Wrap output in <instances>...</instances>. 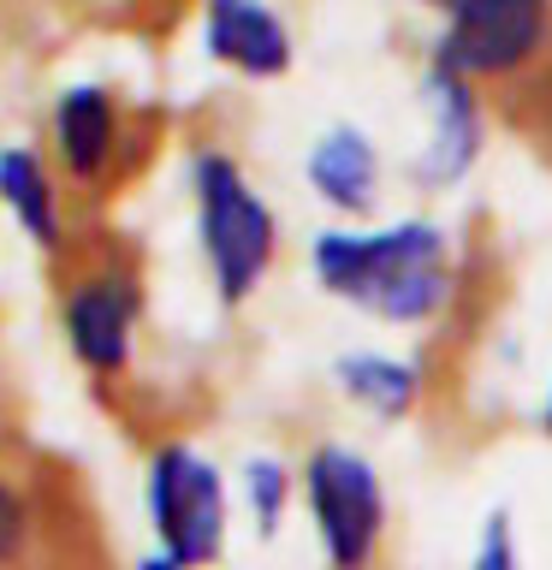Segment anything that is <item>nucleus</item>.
Returning <instances> with one entry per match:
<instances>
[{"label":"nucleus","instance_id":"obj_1","mask_svg":"<svg viewBox=\"0 0 552 570\" xmlns=\"http://www.w3.org/2000/svg\"><path fill=\"white\" fill-rule=\"evenodd\" d=\"M315 274L333 297H351L386 321H427L445 303V244L422 220L392 232H321Z\"/></svg>","mask_w":552,"mask_h":570},{"label":"nucleus","instance_id":"obj_2","mask_svg":"<svg viewBox=\"0 0 552 570\" xmlns=\"http://www.w3.org/2000/svg\"><path fill=\"white\" fill-rule=\"evenodd\" d=\"M196 214H203V249L226 303H244L274 262V214L226 155H196Z\"/></svg>","mask_w":552,"mask_h":570},{"label":"nucleus","instance_id":"obj_3","mask_svg":"<svg viewBox=\"0 0 552 570\" xmlns=\"http://www.w3.org/2000/svg\"><path fill=\"white\" fill-rule=\"evenodd\" d=\"M149 517L160 534V559H172L178 570L220 559V541H226L220 470L190 445H160L149 463Z\"/></svg>","mask_w":552,"mask_h":570},{"label":"nucleus","instance_id":"obj_4","mask_svg":"<svg viewBox=\"0 0 552 570\" xmlns=\"http://www.w3.org/2000/svg\"><path fill=\"white\" fill-rule=\"evenodd\" d=\"M303 488H309V511L333 570H363L374 547H381V523H386V499L374 470L345 445H321L309 470H303Z\"/></svg>","mask_w":552,"mask_h":570},{"label":"nucleus","instance_id":"obj_5","mask_svg":"<svg viewBox=\"0 0 552 570\" xmlns=\"http://www.w3.org/2000/svg\"><path fill=\"white\" fill-rule=\"evenodd\" d=\"M546 0H452V24L440 36V71L452 78H505L529 66L546 42Z\"/></svg>","mask_w":552,"mask_h":570},{"label":"nucleus","instance_id":"obj_6","mask_svg":"<svg viewBox=\"0 0 552 570\" xmlns=\"http://www.w3.org/2000/svg\"><path fill=\"white\" fill-rule=\"evenodd\" d=\"M131 327H137V285L131 274L96 267V274L71 279L66 292V338L78 351L83 368L96 374H119L131 356Z\"/></svg>","mask_w":552,"mask_h":570},{"label":"nucleus","instance_id":"obj_7","mask_svg":"<svg viewBox=\"0 0 552 570\" xmlns=\"http://www.w3.org/2000/svg\"><path fill=\"white\" fill-rule=\"evenodd\" d=\"M208 53L249 78H279L292 66V36L262 0H208Z\"/></svg>","mask_w":552,"mask_h":570},{"label":"nucleus","instance_id":"obj_8","mask_svg":"<svg viewBox=\"0 0 552 570\" xmlns=\"http://www.w3.org/2000/svg\"><path fill=\"white\" fill-rule=\"evenodd\" d=\"M53 142H60V167L78 185H96L119 149V114L107 101V89H89V83L66 89L60 107H53Z\"/></svg>","mask_w":552,"mask_h":570},{"label":"nucleus","instance_id":"obj_9","mask_svg":"<svg viewBox=\"0 0 552 570\" xmlns=\"http://www.w3.org/2000/svg\"><path fill=\"white\" fill-rule=\"evenodd\" d=\"M427 96H434V142L422 155V178L427 185H452V178L475 160V142H481V107L470 96V83L452 78V71L434 66L427 78Z\"/></svg>","mask_w":552,"mask_h":570},{"label":"nucleus","instance_id":"obj_10","mask_svg":"<svg viewBox=\"0 0 552 570\" xmlns=\"http://www.w3.org/2000/svg\"><path fill=\"white\" fill-rule=\"evenodd\" d=\"M374 173H381L374 142L363 131H351V125L327 131L315 142V155H309V185L327 196L333 208H345V214H363L374 203Z\"/></svg>","mask_w":552,"mask_h":570},{"label":"nucleus","instance_id":"obj_11","mask_svg":"<svg viewBox=\"0 0 552 570\" xmlns=\"http://www.w3.org/2000/svg\"><path fill=\"white\" fill-rule=\"evenodd\" d=\"M0 196L12 203V214L30 226L36 244H60V190L42 173V160L30 149H0Z\"/></svg>","mask_w":552,"mask_h":570},{"label":"nucleus","instance_id":"obj_12","mask_svg":"<svg viewBox=\"0 0 552 570\" xmlns=\"http://www.w3.org/2000/svg\"><path fill=\"white\" fill-rule=\"evenodd\" d=\"M338 381H345L351 399H363L374 416H404L416 404V368L392 363V356H345L338 363Z\"/></svg>","mask_w":552,"mask_h":570},{"label":"nucleus","instance_id":"obj_13","mask_svg":"<svg viewBox=\"0 0 552 570\" xmlns=\"http://www.w3.org/2000/svg\"><path fill=\"white\" fill-rule=\"evenodd\" d=\"M30 541H36V505L24 499V488L0 481V570H18L30 559Z\"/></svg>","mask_w":552,"mask_h":570},{"label":"nucleus","instance_id":"obj_14","mask_svg":"<svg viewBox=\"0 0 552 570\" xmlns=\"http://www.w3.org/2000/svg\"><path fill=\"white\" fill-rule=\"evenodd\" d=\"M249 505H256L262 517V529H274L279 523V505H285V470L279 463H249Z\"/></svg>","mask_w":552,"mask_h":570},{"label":"nucleus","instance_id":"obj_15","mask_svg":"<svg viewBox=\"0 0 552 570\" xmlns=\"http://www.w3.org/2000/svg\"><path fill=\"white\" fill-rule=\"evenodd\" d=\"M470 570H523L505 517H487V534H481V547H475V564H470Z\"/></svg>","mask_w":552,"mask_h":570},{"label":"nucleus","instance_id":"obj_16","mask_svg":"<svg viewBox=\"0 0 552 570\" xmlns=\"http://www.w3.org/2000/svg\"><path fill=\"white\" fill-rule=\"evenodd\" d=\"M114 7H119V12H131V7H155V12H172L178 0H114Z\"/></svg>","mask_w":552,"mask_h":570},{"label":"nucleus","instance_id":"obj_17","mask_svg":"<svg viewBox=\"0 0 552 570\" xmlns=\"http://www.w3.org/2000/svg\"><path fill=\"white\" fill-rule=\"evenodd\" d=\"M142 570H178L172 559H149V564H142Z\"/></svg>","mask_w":552,"mask_h":570},{"label":"nucleus","instance_id":"obj_18","mask_svg":"<svg viewBox=\"0 0 552 570\" xmlns=\"http://www.w3.org/2000/svg\"><path fill=\"white\" fill-rule=\"evenodd\" d=\"M546 428H552V399H546Z\"/></svg>","mask_w":552,"mask_h":570},{"label":"nucleus","instance_id":"obj_19","mask_svg":"<svg viewBox=\"0 0 552 570\" xmlns=\"http://www.w3.org/2000/svg\"><path fill=\"white\" fill-rule=\"evenodd\" d=\"M440 7H452V0H440Z\"/></svg>","mask_w":552,"mask_h":570}]
</instances>
